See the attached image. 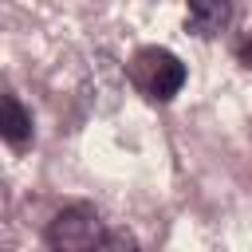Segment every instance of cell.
Segmentation results:
<instances>
[{
    "label": "cell",
    "instance_id": "6da1fadb",
    "mask_svg": "<svg viewBox=\"0 0 252 252\" xmlns=\"http://www.w3.org/2000/svg\"><path fill=\"white\" fill-rule=\"evenodd\" d=\"M43 240H47V248H55V252L102 248L106 228H102V220H98L94 205H83V201H79V205H67L63 213H55V217H51V224H47Z\"/></svg>",
    "mask_w": 252,
    "mask_h": 252
},
{
    "label": "cell",
    "instance_id": "7a4b0ae2",
    "mask_svg": "<svg viewBox=\"0 0 252 252\" xmlns=\"http://www.w3.org/2000/svg\"><path fill=\"white\" fill-rule=\"evenodd\" d=\"M134 83L154 102H169L185 87V63L169 47H146L134 55Z\"/></svg>",
    "mask_w": 252,
    "mask_h": 252
},
{
    "label": "cell",
    "instance_id": "3957f363",
    "mask_svg": "<svg viewBox=\"0 0 252 252\" xmlns=\"http://www.w3.org/2000/svg\"><path fill=\"white\" fill-rule=\"evenodd\" d=\"M185 8H189L185 28L201 39H209L232 24V0H185Z\"/></svg>",
    "mask_w": 252,
    "mask_h": 252
},
{
    "label": "cell",
    "instance_id": "277c9868",
    "mask_svg": "<svg viewBox=\"0 0 252 252\" xmlns=\"http://www.w3.org/2000/svg\"><path fill=\"white\" fill-rule=\"evenodd\" d=\"M0 134L12 150H24L28 138H32V114L20 106L16 94H4V106H0Z\"/></svg>",
    "mask_w": 252,
    "mask_h": 252
},
{
    "label": "cell",
    "instance_id": "5b68a950",
    "mask_svg": "<svg viewBox=\"0 0 252 252\" xmlns=\"http://www.w3.org/2000/svg\"><path fill=\"white\" fill-rule=\"evenodd\" d=\"M236 59H240L244 67H252V35H244V39H240V47H236Z\"/></svg>",
    "mask_w": 252,
    "mask_h": 252
}]
</instances>
